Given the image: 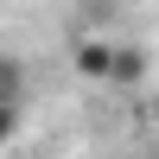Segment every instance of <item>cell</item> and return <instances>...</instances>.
<instances>
[{"label": "cell", "mask_w": 159, "mask_h": 159, "mask_svg": "<svg viewBox=\"0 0 159 159\" xmlns=\"http://www.w3.org/2000/svg\"><path fill=\"white\" fill-rule=\"evenodd\" d=\"M115 51H121V45H115L108 32H76L70 38V70L89 76V83H108V76H115Z\"/></svg>", "instance_id": "1"}, {"label": "cell", "mask_w": 159, "mask_h": 159, "mask_svg": "<svg viewBox=\"0 0 159 159\" xmlns=\"http://www.w3.org/2000/svg\"><path fill=\"white\" fill-rule=\"evenodd\" d=\"M115 89H127V83H147V51L140 45H121L115 51V76H108Z\"/></svg>", "instance_id": "2"}, {"label": "cell", "mask_w": 159, "mask_h": 159, "mask_svg": "<svg viewBox=\"0 0 159 159\" xmlns=\"http://www.w3.org/2000/svg\"><path fill=\"white\" fill-rule=\"evenodd\" d=\"M25 89H32L25 64L13 57V51H0V102H25Z\"/></svg>", "instance_id": "3"}, {"label": "cell", "mask_w": 159, "mask_h": 159, "mask_svg": "<svg viewBox=\"0 0 159 159\" xmlns=\"http://www.w3.org/2000/svg\"><path fill=\"white\" fill-rule=\"evenodd\" d=\"M19 134V102H0V147Z\"/></svg>", "instance_id": "4"}, {"label": "cell", "mask_w": 159, "mask_h": 159, "mask_svg": "<svg viewBox=\"0 0 159 159\" xmlns=\"http://www.w3.org/2000/svg\"><path fill=\"white\" fill-rule=\"evenodd\" d=\"M147 115H153V127H159V96H153V102H147Z\"/></svg>", "instance_id": "5"}]
</instances>
